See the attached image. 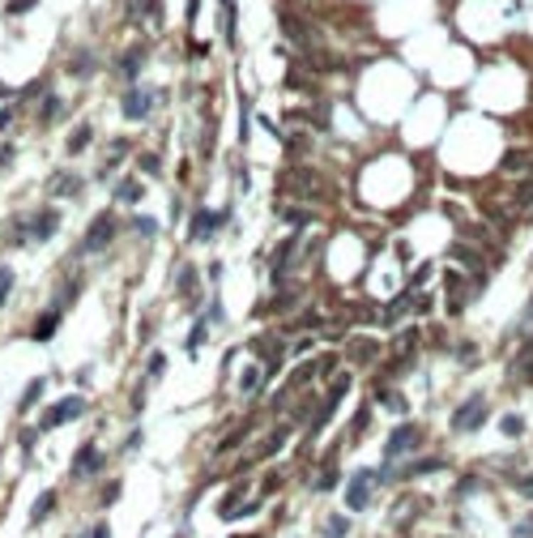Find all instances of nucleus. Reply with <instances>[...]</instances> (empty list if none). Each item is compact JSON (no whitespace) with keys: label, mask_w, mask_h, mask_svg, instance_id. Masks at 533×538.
<instances>
[{"label":"nucleus","mask_w":533,"mask_h":538,"mask_svg":"<svg viewBox=\"0 0 533 538\" xmlns=\"http://www.w3.org/2000/svg\"><path fill=\"white\" fill-rule=\"evenodd\" d=\"M115 231H120V222H115V214H98L94 222H90V231H85V252H102L111 239H115Z\"/></svg>","instance_id":"f257e3e1"},{"label":"nucleus","mask_w":533,"mask_h":538,"mask_svg":"<svg viewBox=\"0 0 533 538\" xmlns=\"http://www.w3.org/2000/svg\"><path fill=\"white\" fill-rule=\"evenodd\" d=\"M487 423V398L482 393H474L457 415H453V432H478Z\"/></svg>","instance_id":"f03ea898"},{"label":"nucleus","mask_w":533,"mask_h":538,"mask_svg":"<svg viewBox=\"0 0 533 538\" xmlns=\"http://www.w3.org/2000/svg\"><path fill=\"white\" fill-rule=\"evenodd\" d=\"M85 415V398H64V402H56L47 415H43V432H51V428H60V423H73V419H81Z\"/></svg>","instance_id":"7ed1b4c3"},{"label":"nucleus","mask_w":533,"mask_h":538,"mask_svg":"<svg viewBox=\"0 0 533 538\" xmlns=\"http://www.w3.org/2000/svg\"><path fill=\"white\" fill-rule=\"evenodd\" d=\"M149 103H154V90H145V86L132 81V86L124 90V103H120V107H124L128 120H145V115H149Z\"/></svg>","instance_id":"20e7f679"},{"label":"nucleus","mask_w":533,"mask_h":538,"mask_svg":"<svg viewBox=\"0 0 533 538\" xmlns=\"http://www.w3.org/2000/svg\"><path fill=\"white\" fill-rule=\"evenodd\" d=\"M282 30H286L290 43H299V47H312V43H316V30L307 26V17H295L290 9H282Z\"/></svg>","instance_id":"39448f33"},{"label":"nucleus","mask_w":533,"mask_h":538,"mask_svg":"<svg viewBox=\"0 0 533 538\" xmlns=\"http://www.w3.org/2000/svg\"><path fill=\"white\" fill-rule=\"evenodd\" d=\"M56 227H60V214H56V209H43L30 227H26V222H17V235H26V239H51V231H56Z\"/></svg>","instance_id":"423d86ee"},{"label":"nucleus","mask_w":533,"mask_h":538,"mask_svg":"<svg viewBox=\"0 0 533 538\" xmlns=\"http://www.w3.org/2000/svg\"><path fill=\"white\" fill-rule=\"evenodd\" d=\"M414 445H418V428H414V423H401V428L389 436V449H384V453H389V462H397V457L410 453Z\"/></svg>","instance_id":"0eeeda50"},{"label":"nucleus","mask_w":533,"mask_h":538,"mask_svg":"<svg viewBox=\"0 0 533 538\" xmlns=\"http://www.w3.org/2000/svg\"><path fill=\"white\" fill-rule=\"evenodd\" d=\"M371 483H376V475H367V470H359L354 479H350V492H346V505L359 513V509H367V500H371Z\"/></svg>","instance_id":"6e6552de"},{"label":"nucleus","mask_w":533,"mask_h":538,"mask_svg":"<svg viewBox=\"0 0 533 538\" xmlns=\"http://www.w3.org/2000/svg\"><path fill=\"white\" fill-rule=\"evenodd\" d=\"M98 470H102V453H98L94 445H81L77 457H73V475H77V479H90V475H98Z\"/></svg>","instance_id":"1a4fd4ad"},{"label":"nucleus","mask_w":533,"mask_h":538,"mask_svg":"<svg viewBox=\"0 0 533 538\" xmlns=\"http://www.w3.org/2000/svg\"><path fill=\"white\" fill-rule=\"evenodd\" d=\"M226 214H231V209H222V214H213V209H196V218H192L188 235H192V239H205L209 231H218V227L226 222Z\"/></svg>","instance_id":"9d476101"},{"label":"nucleus","mask_w":533,"mask_h":538,"mask_svg":"<svg viewBox=\"0 0 533 538\" xmlns=\"http://www.w3.org/2000/svg\"><path fill=\"white\" fill-rule=\"evenodd\" d=\"M141 64H145V47H132V51H124V56H120V73H124V81H128V86L141 77Z\"/></svg>","instance_id":"9b49d317"},{"label":"nucleus","mask_w":533,"mask_h":538,"mask_svg":"<svg viewBox=\"0 0 533 538\" xmlns=\"http://www.w3.org/2000/svg\"><path fill=\"white\" fill-rule=\"evenodd\" d=\"M350 355H354V363H376V359H380V342H371V338H359V342L350 346Z\"/></svg>","instance_id":"f8f14e48"},{"label":"nucleus","mask_w":533,"mask_h":538,"mask_svg":"<svg viewBox=\"0 0 533 538\" xmlns=\"http://www.w3.org/2000/svg\"><path fill=\"white\" fill-rule=\"evenodd\" d=\"M290 192L312 201V197H320V184H316V175H295V180H290Z\"/></svg>","instance_id":"ddd939ff"},{"label":"nucleus","mask_w":533,"mask_h":538,"mask_svg":"<svg viewBox=\"0 0 533 538\" xmlns=\"http://www.w3.org/2000/svg\"><path fill=\"white\" fill-rule=\"evenodd\" d=\"M256 355L265 359V372H278V363H282V346L278 342H256Z\"/></svg>","instance_id":"4468645a"},{"label":"nucleus","mask_w":533,"mask_h":538,"mask_svg":"<svg viewBox=\"0 0 533 538\" xmlns=\"http://www.w3.org/2000/svg\"><path fill=\"white\" fill-rule=\"evenodd\" d=\"M43 389H47V381H30V385L21 389V398H17V410L26 415V410H30V406H34V402L43 398Z\"/></svg>","instance_id":"2eb2a0df"},{"label":"nucleus","mask_w":533,"mask_h":538,"mask_svg":"<svg viewBox=\"0 0 533 538\" xmlns=\"http://www.w3.org/2000/svg\"><path fill=\"white\" fill-rule=\"evenodd\" d=\"M512 376H517V381H529V376H533V342L521 346V359L512 363Z\"/></svg>","instance_id":"dca6fc26"},{"label":"nucleus","mask_w":533,"mask_h":538,"mask_svg":"<svg viewBox=\"0 0 533 538\" xmlns=\"http://www.w3.org/2000/svg\"><path fill=\"white\" fill-rule=\"evenodd\" d=\"M51 192H56V197H60V192H64V197H77V192H81V180H77L73 171H64V175H56Z\"/></svg>","instance_id":"f3484780"},{"label":"nucleus","mask_w":533,"mask_h":538,"mask_svg":"<svg viewBox=\"0 0 533 538\" xmlns=\"http://www.w3.org/2000/svg\"><path fill=\"white\" fill-rule=\"evenodd\" d=\"M56 325H60V312H43V321L30 329V333H34V342H47V338L56 333Z\"/></svg>","instance_id":"a211bd4d"},{"label":"nucleus","mask_w":533,"mask_h":538,"mask_svg":"<svg viewBox=\"0 0 533 538\" xmlns=\"http://www.w3.org/2000/svg\"><path fill=\"white\" fill-rule=\"evenodd\" d=\"M525 167H533L529 150H508V154H504V171H525Z\"/></svg>","instance_id":"6ab92c4d"},{"label":"nucleus","mask_w":533,"mask_h":538,"mask_svg":"<svg viewBox=\"0 0 533 538\" xmlns=\"http://www.w3.org/2000/svg\"><path fill=\"white\" fill-rule=\"evenodd\" d=\"M90 137H94V128H90V124H77L73 137H68V154H81V150L90 145Z\"/></svg>","instance_id":"aec40b11"},{"label":"nucleus","mask_w":533,"mask_h":538,"mask_svg":"<svg viewBox=\"0 0 533 538\" xmlns=\"http://www.w3.org/2000/svg\"><path fill=\"white\" fill-rule=\"evenodd\" d=\"M51 509H56V492H43V496L34 500V509H30V522H47Z\"/></svg>","instance_id":"412c9836"},{"label":"nucleus","mask_w":533,"mask_h":538,"mask_svg":"<svg viewBox=\"0 0 533 538\" xmlns=\"http://www.w3.org/2000/svg\"><path fill=\"white\" fill-rule=\"evenodd\" d=\"M90 64H94V56L81 47V51H73V60H68V73H73V77H85V73H90Z\"/></svg>","instance_id":"4be33fe9"},{"label":"nucleus","mask_w":533,"mask_h":538,"mask_svg":"<svg viewBox=\"0 0 533 538\" xmlns=\"http://www.w3.org/2000/svg\"><path fill=\"white\" fill-rule=\"evenodd\" d=\"M56 111H64V103H60L56 94H47V103H43V111H38V120H43V124H51V120H56Z\"/></svg>","instance_id":"5701e85b"},{"label":"nucleus","mask_w":533,"mask_h":538,"mask_svg":"<svg viewBox=\"0 0 533 538\" xmlns=\"http://www.w3.org/2000/svg\"><path fill=\"white\" fill-rule=\"evenodd\" d=\"M205 333H209V325H205V321H196V329L188 333V355H192V359H196V346L205 342Z\"/></svg>","instance_id":"b1692460"},{"label":"nucleus","mask_w":533,"mask_h":538,"mask_svg":"<svg viewBox=\"0 0 533 538\" xmlns=\"http://www.w3.org/2000/svg\"><path fill=\"white\" fill-rule=\"evenodd\" d=\"M440 466H444L440 457H423V462H414V466L406 470V479H414V475H427V470H440Z\"/></svg>","instance_id":"393cba45"},{"label":"nucleus","mask_w":533,"mask_h":538,"mask_svg":"<svg viewBox=\"0 0 533 538\" xmlns=\"http://www.w3.org/2000/svg\"><path fill=\"white\" fill-rule=\"evenodd\" d=\"M9 291H13V269H9V265H0V308L9 304Z\"/></svg>","instance_id":"a878e982"},{"label":"nucleus","mask_w":533,"mask_h":538,"mask_svg":"<svg viewBox=\"0 0 533 538\" xmlns=\"http://www.w3.org/2000/svg\"><path fill=\"white\" fill-rule=\"evenodd\" d=\"M115 197L132 205V201H141V184H120V188H115Z\"/></svg>","instance_id":"bb28decb"},{"label":"nucleus","mask_w":533,"mask_h":538,"mask_svg":"<svg viewBox=\"0 0 533 538\" xmlns=\"http://www.w3.org/2000/svg\"><path fill=\"white\" fill-rule=\"evenodd\" d=\"M312 376H316V368H312V363H303V368H295V376H290V389H299V385H307Z\"/></svg>","instance_id":"cd10ccee"},{"label":"nucleus","mask_w":533,"mask_h":538,"mask_svg":"<svg viewBox=\"0 0 533 538\" xmlns=\"http://www.w3.org/2000/svg\"><path fill=\"white\" fill-rule=\"evenodd\" d=\"M34 4H38V0H9V4H4V13H9V17H21V13H30Z\"/></svg>","instance_id":"c85d7f7f"},{"label":"nucleus","mask_w":533,"mask_h":538,"mask_svg":"<svg viewBox=\"0 0 533 538\" xmlns=\"http://www.w3.org/2000/svg\"><path fill=\"white\" fill-rule=\"evenodd\" d=\"M346 530H350V522H346V517H329V530H324V534H329V538H342Z\"/></svg>","instance_id":"c756f323"},{"label":"nucleus","mask_w":533,"mask_h":538,"mask_svg":"<svg viewBox=\"0 0 533 538\" xmlns=\"http://www.w3.org/2000/svg\"><path fill=\"white\" fill-rule=\"evenodd\" d=\"M132 231H137V235H154L158 222H154V218H132Z\"/></svg>","instance_id":"7c9ffc66"},{"label":"nucleus","mask_w":533,"mask_h":538,"mask_svg":"<svg viewBox=\"0 0 533 538\" xmlns=\"http://www.w3.org/2000/svg\"><path fill=\"white\" fill-rule=\"evenodd\" d=\"M256 385H260V368H248L243 372V393H256Z\"/></svg>","instance_id":"2f4dec72"},{"label":"nucleus","mask_w":533,"mask_h":538,"mask_svg":"<svg viewBox=\"0 0 533 538\" xmlns=\"http://www.w3.org/2000/svg\"><path fill=\"white\" fill-rule=\"evenodd\" d=\"M282 445H286V428H278V432H273V436L265 440V453H278Z\"/></svg>","instance_id":"473e14b6"},{"label":"nucleus","mask_w":533,"mask_h":538,"mask_svg":"<svg viewBox=\"0 0 533 538\" xmlns=\"http://www.w3.org/2000/svg\"><path fill=\"white\" fill-rule=\"evenodd\" d=\"M137 162H141V171H149V175H154V171H158V167H162V162H158V154H141V158H137Z\"/></svg>","instance_id":"72a5a7b5"},{"label":"nucleus","mask_w":533,"mask_h":538,"mask_svg":"<svg viewBox=\"0 0 533 538\" xmlns=\"http://www.w3.org/2000/svg\"><path fill=\"white\" fill-rule=\"evenodd\" d=\"M504 432H508V436H521V432H525V423H521L517 415H508V419H504Z\"/></svg>","instance_id":"f704fd0d"},{"label":"nucleus","mask_w":533,"mask_h":538,"mask_svg":"<svg viewBox=\"0 0 533 538\" xmlns=\"http://www.w3.org/2000/svg\"><path fill=\"white\" fill-rule=\"evenodd\" d=\"M167 372V359L162 355H149V376H162Z\"/></svg>","instance_id":"c9c22d12"},{"label":"nucleus","mask_w":533,"mask_h":538,"mask_svg":"<svg viewBox=\"0 0 533 538\" xmlns=\"http://www.w3.org/2000/svg\"><path fill=\"white\" fill-rule=\"evenodd\" d=\"M333 483H337V466H333V470H324V475H320V487H316V492H329V487H333Z\"/></svg>","instance_id":"e433bc0d"},{"label":"nucleus","mask_w":533,"mask_h":538,"mask_svg":"<svg viewBox=\"0 0 533 538\" xmlns=\"http://www.w3.org/2000/svg\"><path fill=\"white\" fill-rule=\"evenodd\" d=\"M13 115H17V107H4V111H0V133L9 128V120H13Z\"/></svg>","instance_id":"4c0bfd02"},{"label":"nucleus","mask_w":533,"mask_h":538,"mask_svg":"<svg viewBox=\"0 0 533 538\" xmlns=\"http://www.w3.org/2000/svg\"><path fill=\"white\" fill-rule=\"evenodd\" d=\"M529 201H533V180L525 184V188H521V205H529Z\"/></svg>","instance_id":"58836bf2"},{"label":"nucleus","mask_w":533,"mask_h":538,"mask_svg":"<svg viewBox=\"0 0 533 538\" xmlns=\"http://www.w3.org/2000/svg\"><path fill=\"white\" fill-rule=\"evenodd\" d=\"M90 538H111V530H107V526H102V522H98V526H94V530H90Z\"/></svg>","instance_id":"ea45409f"},{"label":"nucleus","mask_w":533,"mask_h":538,"mask_svg":"<svg viewBox=\"0 0 533 538\" xmlns=\"http://www.w3.org/2000/svg\"><path fill=\"white\" fill-rule=\"evenodd\" d=\"M529 321H533V299H529Z\"/></svg>","instance_id":"a19ab883"}]
</instances>
